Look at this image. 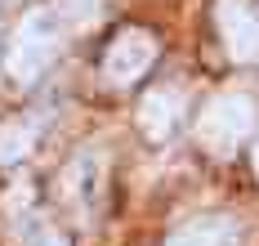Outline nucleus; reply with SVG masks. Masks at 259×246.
<instances>
[{"label": "nucleus", "instance_id": "f257e3e1", "mask_svg": "<svg viewBox=\"0 0 259 246\" xmlns=\"http://www.w3.org/2000/svg\"><path fill=\"white\" fill-rule=\"evenodd\" d=\"M76 27L67 14H63V5L54 0L45 9H31L18 31H14V40H9V54H5V72H9V81L14 85H36L45 72H50V63L58 58L63 50V36Z\"/></svg>", "mask_w": 259, "mask_h": 246}, {"label": "nucleus", "instance_id": "20e7f679", "mask_svg": "<svg viewBox=\"0 0 259 246\" xmlns=\"http://www.w3.org/2000/svg\"><path fill=\"white\" fill-rule=\"evenodd\" d=\"M152 63H156V36L148 27H121L103 50V81L125 90V85L143 81Z\"/></svg>", "mask_w": 259, "mask_h": 246}, {"label": "nucleus", "instance_id": "f03ea898", "mask_svg": "<svg viewBox=\"0 0 259 246\" xmlns=\"http://www.w3.org/2000/svg\"><path fill=\"white\" fill-rule=\"evenodd\" d=\"M255 130V103L246 94H219L197 116V143L210 157H233Z\"/></svg>", "mask_w": 259, "mask_h": 246}, {"label": "nucleus", "instance_id": "9d476101", "mask_svg": "<svg viewBox=\"0 0 259 246\" xmlns=\"http://www.w3.org/2000/svg\"><path fill=\"white\" fill-rule=\"evenodd\" d=\"M250 157H255V175H259V143H255V152H250Z\"/></svg>", "mask_w": 259, "mask_h": 246}, {"label": "nucleus", "instance_id": "0eeeda50", "mask_svg": "<svg viewBox=\"0 0 259 246\" xmlns=\"http://www.w3.org/2000/svg\"><path fill=\"white\" fill-rule=\"evenodd\" d=\"M165 246H246V233H241V219L233 215H201L179 224Z\"/></svg>", "mask_w": 259, "mask_h": 246}, {"label": "nucleus", "instance_id": "39448f33", "mask_svg": "<svg viewBox=\"0 0 259 246\" xmlns=\"http://www.w3.org/2000/svg\"><path fill=\"white\" fill-rule=\"evenodd\" d=\"M214 27L224 36L228 58H237V63H255L259 58V14L250 5H241V0H219V5H214Z\"/></svg>", "mask_w": 259, "mask_h": 246}, {"label": "nucleus", "instance_id": "1a4fd4ad", "mask_svg": "<svg viewBox=\"0 0 259 246\" xmlns=\"http://www.w3.org/2000/svg\"><path fill=\"white\" fill-rule=\"evenodd\" d=\"M14 219H18V242L23 246H67V237L45 219H36V215H14Z\"/></svg>", "mask_w": 259, "mask_h": 246}, {"label": "nucleus", "instance_id": "6e6552de", "mask_svg": "<svg viewBox=\"0 0 259 246\" xmlns=\"http://www.w3.org/2000/svg\"><path fill=\"white\" fill-rule=\"evenodd\" d=\"M36 139H40V126L27 121V116H14L0 126V166H18L36 152Z\"/></svg>", "mask_w": 259, "mask_h": 246}, {"label": "nucleus", "instance_id": "423d86ee", "mask_svg": "<svg viewBox=\"0 0 259 246\" xmlns=\"http://www.w3.org/2000/svg\"><path fill=\"white\" fill-rule=\"evenodd\" d=\"M183 116H188V94L179 85H156L152 94H143V103H139V130L152 143H165V139L179 135Z\"/></svg>", "mask_w": 259, "mask_h": 246}, {"label": "nucleus", "instance_id": "7ed1b4c3", "mask_svg": "<svg viewBox=\"0 0 259 246\" xmlns=\"http://www.w3.org/2000/svg\"><path fill=\"white\" fill-rule=\"evenodd\" d=\"M58 188H63L67 211H72L80 224H90V219L99 215L103 192H107V157H103V148H80L76 157L67 161Z\"/></svg>", "mask_w": 259, "mask_h": 246}]
</instances>
